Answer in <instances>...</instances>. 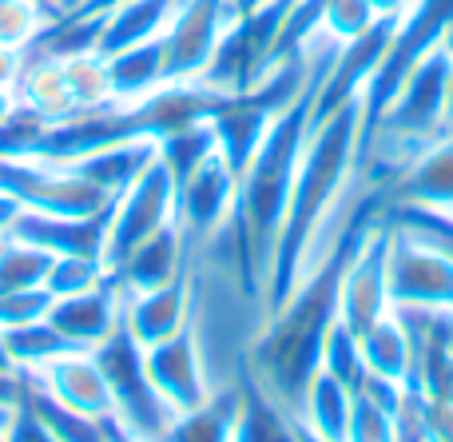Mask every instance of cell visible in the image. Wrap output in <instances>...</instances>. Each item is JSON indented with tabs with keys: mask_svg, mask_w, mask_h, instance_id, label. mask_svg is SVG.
<instances>
[{
	"mask_svg": "<svg viewBox=\"0 0 453 442\" xmlns=\"http://www.w3.org/2000/svg\"><path fill=\"white\" fill-rule=\"evenodd\" d=\"M382 207H453V136L422 148L386 188H378Z\"/></svg>",
	"mask_w": 453,
	"mask_h": 442,
	"instance_id": "10",
	"label": "cell"
},
{
	"mask_svg": "<svg viewBox=\"0 0 453 442\" xmlns=\"http://www.w3.org/2000/svg\"><path fill=\"white\" fill-rule=\"evenodd\" d=\"M96 363H100L104 379L116 399V423L143 438H164V430L175 423V411L156 395L143 371V347L132 339L127 327H116L100 347H92Z\"/></svg>",
	"mask_w": 453,
	"mask_h": 442,
	"instance_id": "2",
	"label": "cell"
},
{
	"mask_svg": "<svg viewBox=\"0 0 453 442\" xmlns=\"http://www.w3.org/2000/svg\"><path fill=\"white\" fill-rule=\"evenodd\" d=\"M191 319H196V268L164 287L124 295V327L140 347L172 339L183 327H191Z\"/></svg>",
	"mask_w": 453,
	"mask_h": 442,
	"instance_id": "8",
	"label": "cell"
},
{
	"mask_svg": "<svg viewBox=\"0 0 453 442\" xmlns=\"http://www.w3.org/2000/svg\"><path fill=\"white\" fill-rule=\"evenodd\" d=\"M16 104L40 120H64L72 116V96L68 80H64V60L48 52H24V68L12 84Z\"/></svg>",
	"mask_w": 453,
	"mask_h": 442,
	"instance_id": "17",
	"label": "cell"
},
{
	"mask_svg": "<svg viewBox=\"0 0 453 442\" xmlns=\"http://www.w3.org/2000/svg\"><path fill=\"white\" fill-rule=\"evenodd\" d=\"M303 442H326V438H314V435H306V430H303Z\"/></svg>",
	"mask_w": 453,
	"mask_h": 442,
	"instance_id": "42",
	"label": "cell"
},
{
	"mask_svg": "<svg viewBox=\"0 0 453 442\" xmlns=\"http://www.w3.org/2000/svg\"><path fill=\"white\" fill-rule=\"evenodd\" d=\"M390 307H453V255L402 223L390 236Z\"/></svg>",
	"mask_w": 453,
	"mask_h": 442,
	"instance_id": "3",
	"label": "cell"
},
{
	"mask_svg": "<svg viewBox=\"0 0 453 442\" xmlns=\"http://www.w3.org/2000/svg\"><path fill=\"white\" fill-rule=\"evenodd\" d=\"M234 407H239V383L215 387L211 399L199 403L196 411L175 415V423L164 430L159 442H231Z\"/></svg>",
	"mask_w": 453,
	"mask_h": 442,
	"instance_id": "21",
	"label": "cell"
},
{
	"mask_svg": "<svg viewBox=\"0 0 453 442\" xmlns=\"http://www.w3.org/2000/svg\"><path fill=\"white\" fill-rule=\"evenodd\" d=\"M0 442H4V430H0Z\"/></svg>",
	"mask_w": 453,
	"mask_h": 442,
	"instance_id": "43",
	"label": "cell"
},
{
	"mask_svg": "<svg viewBox=\"0 0 453 442\" xmlns=\"http://www.w3.org/2000/svg\"><path fill=\"white\" fill-rule=\"evenodd\" d=\"M108 68H111V84H116V100L132 104V100H143V96L159 92V88L167 84L164 36L111 52L108 56Z\"/></svg>",
	"mask_w": 453,
	"mask_h": 442,
	"instance_id": "20",
	"label": "cell"
},
{
	"mask_svg": "<svg viewBox=\"0 0 453 442\" xmlns=\"http://www.w3.org/2000/svg\"><path fill=\"white\" fill-rule=\"evenodd\" d=\"M167 223H175V180L164 159L156 156V164L127 191H119L116 204H111L108 239H104V263H108V271H116L132 247H140L143 239L156 236Z\"/></svg>",
	"mask_w": 453,
	"mask_h": 442,
	"instance_id": "4",
	"label": "cell"
},
{
	"mask_svg": "<svg viewBox=\"0 0 453 442\" xmlns=\"http://www.w3.org/2000/svg\"><path fill=\"white\" fill-rule=\"evenodd\" d=\"M4 347H8V355H12V367L20 375H28V379L32 375H40V371H48L56 359L80 351V347H72V343L64 339L52 323H48V315L32 319V323H20V327H8Z\"/></svg>",
	"mask_w": 453,
	"mask_h": 442,
	"instance_id": "22",
	"label": "cell"
},
{
	"mask_svg": "<svg viewBox=\"0 0 453 442\" xmlns=\"http://www.w3.org/2000/svg\"><path fill=\"white\" fill-rule=\"evenodd\" d=\"M350 403L354 395L326 371H314L311 383L303 387L295 403V419L306 435L326 438V442H346V423H350Z\"/></svg>",
	"mask_w": 453,
	"mask_h": 442,
	"instance_id": "18",
	"label": "cell"
},
{
	"mask_svg": "<svg viewBox=\"0 0 453 442\" xmlns=\"http://www.w3.org/2000/svg\"><path fill=\"white\" fill-rule=\"evenodd\" d=\"M20 212H24L20 199H16L12 191L0 188V239H4L8 231H12V223H16V215H20Z\"/></svg>",
	"mask_w": 453,
	"mask_h": 442,
	"instance_id": "35",
	"label": "cell"
},
{
	"mask_svg": "<svg viewBox=\"0 0 453 442\" xmlns=\"http://www.w3.org/2000/svg\"><path fill=\"white\" fill-rule=\"evenodd\" d=\"M64 60V80H68V96H72V112H96V108H111L116 100V84H111V68L108 56L88 48V52H72L60 56Z\"/></svg>",
	"mask_w": 453,
	"mask_h": 442,
	"instance_id": "23",
	"label": "cell"
},
{
	"mask_svg": "<svg viewBox=\"0 0 453 442\" xmlns=\"http://www.w3.org/2000/svg\"><path fill=\"white\" fill-rule=\"evenodd\" d=\"M156 156H159V140H124V143H108V148L88 151V156L72 159L64 167H72L80 180L96 183L108 196H119V191H127L156 164Z\"/></svg>",
	"mask_w": 453,
	"mask_h": 442,
	"instance_id": "15",
	"label": "cell"
},
{
	"mask_svg": "<svg viewBox=\"0 0 453 442\" xmlns=\"http://www.w3.org/2000/svg\"><path fill=\"white\" fill-rule=\"evenodd\" d=\"M56 255L24 239H0V295L8 291H28V287H44L48 268Z\"/></svg>",
	"mask_w": 453,
	"mask_h": 442,
	"instance_id": "26",
	"label": "cell"
},
{
	"mask_svg": "<svg viewBox=\"0 0 453 442\" xmlns=\"http://www.w3.org/2000/svg\"><path fill=\"white\" fill-rule=\"evenodd\" d=\"M234 188H239V175L226 167V159L219 151L207 156L203 164L175 188V223H180L183 244H188V252L196 255V260H199V252L219 236L223 223L231 220Z\"/></svg>",
	"mask_w": 453,
	"mask_h": 442,
	"instance_id": "7",
	"label": "cell"
},
{
	"mask_svg": "<svg viewBox=\"0 0 453 442\" xmlns=\"http://www.w3.org/2000/svg\"><path fill=\"white\" fill-rule=\"evenodd\" d=\"M111 271L100 255H56L52 268H48L44 287L64 299V295H80V291H92L96 283H104Z\"/></svg>",
	"mask_w": 453,
	"mask_h": 442,
	"instance_id": "28",
	"label": "cell"
},
{
	"mask_svg": "<svg viewBox=\"0 0 453 442\" xmlns=\"http://www.w3.org/2000/svg\"><path fill=\"white\" fill-rule=\"evenodd\" d=\"M191 268H196V255L183 244L180 223H167L156 236L143 239L140 247H132L127 260L119 263L111 275L119 279L124 295H132V291H151V287L172 283V279H180L183 271H191Z\"/></svg>",
	"mask_w": 453,
	"mask_h": 442,
	"instance_id": "13",
	"label": "cell"
},
{
	"mask_svg": "<svg viewBox=\"0 0 453 442\" xmlns=\"http://www.w3.org/2000/svg\"><path fill=\"white\" fill-rule=\"evenodd\" d=\"M52 303H56V295L48 291V287H28V291L0 295V331L32 323V319H44L48 311H52Z\"/></svg>",
	"mask_w": 453,
	"mask_h": 442,
	"instance_id": "32",
	"label": "cell"
},
{
	"mask_svg": "<svg viewBox=\"0 0 453 442\" xmlns=\"http://www.w3.org/2000/svg\"><path fill=\"white\" fill-rule=\"evenodd\" d=\"M390 236L394 223L382 212H374L342 263L338 323H346L354 335H362L382 315H390Z\"/></svg>",
	"mask_w": 453,
	"mask_h": 442,
	"instance_id": "1",
	"label": "cell"
},
{
	"mask_svg": "<svg viewBox=\"0 0 453 442\" xmlns=\"http://www.w3.org/2000/svg\"><path fill=\"white\" fill-rule=\"evenodd\" d=\"M48 323L80 351H92L108 339L116 327H124V287L116 275H108L104 283H96L92 291L64 295L52 303Z\"/></svg>",
	"mask_w": 453,
	"mask_h": 442,
	"instance_id": "9",
	"label": "cell"
},
{
	"mask_svg": "<svg viewBox=\"0 0 453 442\" xmlns=\"http://www.w3.org/2000/svg\"><path fill=\"white\" fill-rule=\"evenodd\" d=\"M111 442H156V438H143V435H135V430H127V427H119V423H111Z\"/></svg>",
	"mask_w": 453,
	"mask_h": 442,
	"instance_id": "39",
	"label": "cell"
},
{
	"mask_svg": "<svg viewBox=\"0 0 453 442\" xmlns=\"http://www.w3.org/2000/svg\"><path fill=\"white\" fill-rule=\"evenodd\" d=\"M382 16L370 8V0H326L322 8V32L334 36L338 44H350V40L366 36Z\"/></svg>",
	"mask_w": 453,
	"mask_h": 442,
	"instance_id": "30",
	"label": "cell"
},
{
	"mask_svg": "<svg viewBox=\"0 0 453 442\" xmlns=\"http://www.w3.org/2000/svg\"><path fill=\"white\" fill-rule=\"evenodd\" d=\"M4 442H56V435L36 419V411L20 399V407L12 411V419H8V427H4Z\"/></svg>",
	"mask_w": 453,
	"mask_h": 442,
	"instance_id": "33",
	"label": "cell"
},
{
	"mask_svg": "<svg viewBox=\"0 0 453 442\" xmlns=\"http://www.w3.org/2000/svg\"><path fill=\"white\" fill-rule=\"evenodd\" d=\"M12 112H16V92L12 88H0V124H4Z\"/></svg>",
	"mask_w": 453,
	"mask_h": 442,
	"instance_id": "38",
	"label": "cell"
},
{
	"mask_svg": "<svg viewBox=\"0 0 453 442\" xmlns=\"http://www.w3.org/2000/svg\"><path fill=\"white\" fill-rule=\"evenodd\" d=\"M414 4L418 0H370V8H374L378 16H406Z\"/></svg>",
	"mask_w": 453,
	"mask_h": 442,
	"instance_id": "36",
	"label": "cell"
},
{
	"mask_svg": "<svg viewBox=\"0 0 453 442\" xmlns=\"http://www.w3.org/2000/svg\"><path fill=\"white\" fill-rule=\"evenodd\" d=\"M40 391L56 399V403L72 407L80 415H96V419H116V399H111V387L104 379L100 363H96L92 351H72V355L56 359L48 371L32 375Z\"/></svg>",
	"mask_w": 453,
	"mask_h": 442,
	"instance_id": "12",
	"label": "cell"
},
{
	"mask_svg": "<svg viewBox=\"0 0 453 442\" xmlns=\"http://www.w3.org/2000/svg\"><path fill=\"white\" fill-rule=\"evenodd\" d=\"M319 371H326L330 379H338L350 395H358V387L366 383V359H362V343L358 335L350 331L346 323H338L326 331V343H322V359H319Z\"/></svg>",
	"mask_w": 453,
	"mask_h": 442,
	"instance_id": "27",
	"label": "cell"
},
{
	"mask_svg": "<svg viewBox=\"0 0 453 442\" xmlns=\"http://www.w3.org/2000/svg\"><path fill=\"white\" fill-rule=\"evenodd\" d=\"M346 442H394V411H386L382 403L366 395H354Z\"/></svg>",
	"mask_w": 453,
	"mask_h": 442,
	"instance_id": "31",
	"label": "cell"
},
{
	"mask_svg": "<svg viewBox=\"0 0 453 442\" xmlns=\"http://www.w3.org/2000/svg\"><path fill=\"white\" fill-rule=\"evenodd\" d=\"M215 151H219V143H215V128H211L207 116L191 120V124L175 128V132H167L164 140H159V159L167 164L175 188H180V183L188 180L207 156H215Z\"/></svg>",
	"mask_w": 453,
	"mask_h": 442,
	"instance_id": "25",
	"label": "cell"
},
{
	"mask_svg": "<svg viewBox=\"0 0 453 442\" xmlns=\"http://www.w3.org/2000/svg\"><path fill=\"white\" fill-rule=\"evenodd\" d=\"M24 403L36 411V419L44 423L56 435V442H111V423L116 419H96V415H80L72 407L56 403L48 391H40L36 383L28 379V391H24Z\"/></svg>",
	"mask_w": 453,
	"mask_h": 442,
	"instance_id": "24",
	"label": "cell"
},
{
	"mask_svg": "<svg viewBox=\"0 0 453 442\" xmlns=\"http://www.w3.org/2000/svg\"><path fill=\"white\" fill-rule=\"evenodd\" d=\"M183 0H119L116 8L104 12L100 24V36H96V52L111 56L119 48H132L143 44V40H156L164 36L167 20L175 16Z\"/></svg>",
	"mask_w": 453,
	"mask_h": 442,
	"instance_id": "16",
	"label": "cell"
},
{
	"mask_svg": "<svg viewBox=\"0 0 453 442\" xmlns=\"http://www.w3.org/2000/svg\"><path fill=\"white\" fill-rule=\"evenodd\" d=\"M4 375H16V367H12V355H8V347H4V331H0V379Z\"/></svg>",
	"mask_w": 453,
	"mask_h": 442,
	"instance_id": "40",
	"label": "cell"
},
{
	"mask_svg": "<svg viewBox=\"0 0 453 442\" xmlns=\"http://www.w3.org/2000/svg\"><path fill=\"white\" fill-rule=\"evenodd\" d=\"M226 4H231V12H234V16H242V12H250V8H258L263 0H226Z\"/></svg>",
	"mask_w": 453,
	"mask_h": 442,
	"instance_id": "41",
	"label": "cell"
},
{
	"mask_svg": "<svg viewBox=\"0 0 453 442\" xmlns=\"http://www.w3.org/2000/svg\"><path fill=\"white\" fill-rule=\"evenodd\" d=\"M108 220H111V207L100 215H48V212L24 207L4 239H24V244H36L52 255H100L104 260Z\"/></svg>",
	"mask_w": 453,
	"mask_h": 442,
	"instance_id": "11",
	"label": "cell"
},
{
	"mask_svg": "<svg viewBox=\"0 0 453 442\" xmlns=\"http://www.w3.org/2000/svg\"><path fill=\"white\" fill-rule=\"evenodd\" d=\"M231 20L226 0H183L164 28L167 84H199Z\"/></svg>",
	"mask_w": 453,
	"mask_h": 442,
	"instance_id": "5",
	"label": "cell"
},
{
	"mask_svg": "<svg viewBox=\"0 0 453 442\" xmlns=\"http://www.w3.org/2000/svg\"><path fill=\"white\" fill-rule=\"evenodd\" d=\"M231 442H303L295 411L274 399L255 375L242 367L239 375V407H234Z\"/></svg>",
	"mask_w": 453,
	"mask_h": 442,
	"instance_id": "14",
	"label": "cell"
},
{
	"mask_svg": "<svg viewBox=\"0 0 453 442\" xmlns=\"http://www.w3.org/2000/svg\"><path fill=\"white\" fill-rule=\"evenodd\" d=\"M20 68H24V52H20V48L0 44V88H12L16 76H20Z\"/></svg>",
	"mask_w": 453,
	"mask_h": 442,
	"instance_id": "34",
	"label": "cell"
},
{
	"mask_svg": "<svg viewBox=\"0 0 453 442\" xmlns=\"http://www.w3.org/2000/svg\"><path fill=\"white\" fill-rule=\"evenodd\" d=\"M441 136H453V68H449V88H446V120H441Z\"/></svg>",
	"mask_w": 453,
	"mask_h": 442,
	"instance_id": "37",
	"label": "cell"
},
{
	"mask_svg": "<svg viewBox=\"0 0 453 442\" xmlns=\"http://www.w3.org/2000/svg\"><path fill=\"white\" fill-rule=\"evenodd\" d=\"M362 343V359H366V371L378 375V379H390V383H402V387H414V343H410L406 327L402 319L394 315H382L374 327L358 335Z\"/></svg>",
	"mask_w": 453,
	"mask_h": 442,
	"instance_id": "19",
	"label": "cell"
},
{
	"mask_svg": "<svg viewBox=\"0 0 453 442\" xmlns=\"http://www.w3.org/2000/svg\"><path fill=\"white\" fill-rule=\"evenodd\" d=\"M143 371H148V383L156 387V395L164 399L175 415L196 411L215 391L203 343H199V335H196V319H191V327H183L180 335H172V339L156 343V347H143Z\"/></svg>",
	"mask_w": 453,
	"mask_h": 442,
	"instance_id": "6",
	"label": "cell"
},
{
	"mask_svg": "<svg viewBox=\"0 0 453 442\" xmlns=\"http://www.w3.org/2000/svg\"><path fill=\"white\" fill-rule=\"evenodd\" d=\"M48 20H52V12L40 0H0V44L24 52Z\"/></svg>",
	"mask_w": 453,
	"mask_h": 442,
	"instance_id": "29",
	"label": "cell"
}]
</instances>
